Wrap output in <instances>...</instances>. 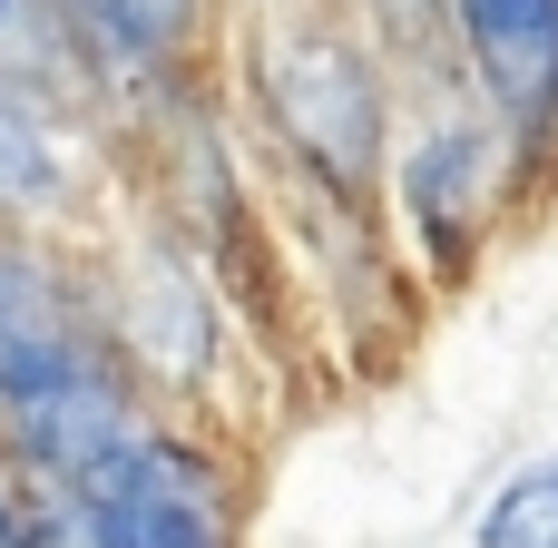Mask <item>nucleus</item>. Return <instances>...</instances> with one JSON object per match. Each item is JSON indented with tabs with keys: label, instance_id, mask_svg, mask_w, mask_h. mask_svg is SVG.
Here are the masks:
<instances>
[{
	"label": "nucleus",
	"instance_id": "f257e3e1",
	"mask_svg": "<svg viewBox=\"0 0 558 548\" xmlns=\"http://www.w3.org/2000/svg\"><path fill=\"white\" fill-rule=\"evenodd\" d=\"M0 431L39 471H78L137 431L108 333L88 324L69 275L39 265L29 245H0Z\"/></svg>",
	"mask_w": 558,
	"mask_h": 548
},
{
	"label": "nucleus",
	"instance_id": "f03ea898",
	"mask_svg": "<svg viewBox=\"0 0 558 548\" xmlns=\"http://www.w3.org/2000/svg\"><path fill=\"white\" fill-rule=\"evenodd\" d=\"M29 548H235V510L186 441L137 422L98 461L49 471Z\"/></svg>",
	"mask_w": 558,
	"mask_h": 548
},
{
	"label": "nucleus",
	"instance_id": "7ed1b4c3",
	"mask_svg": "<svg viewBox=\"0 0 558 548\" xmlns=\"http://www.w3.org/2000/svg\"><path fill=\"white\" fill-rule=\"evenodd\" d=\"M265 98L294 127V147H314V167H333L343 186L383 167V88L333 29H284L265 59Z\"/></svg>",
	"mask_w": 558,
	"mask_h": 548
},
{
	"label": "nucleus",
	"instance_id": "20e7f679",
	"mask_svg": "<svg viewBox=\"0 0 558 548\" xmlns=\"http://www.w3.org/2000/svg\"><path fill=\"white\" fill-rule=\"evenodd\" d=\"M451 29L510 137H558V0H451Z\"/></svg>",
	"mask_w": 558,
	"mask_h": 548
},
{
	"label": "nucleus",
	"instance_id": "39448f33",
	"mask_svg": "<svg viewBox=\"0 0 558 548\" xmlns=\"http://www.w3.org/2000/svg\"><path fill=\"white\" fill-rule=\"evenodd\" d=\"M78 49L88 29L69 20V0H0V98L10 108H49V98H78Z\"/></svg>",
	"mask_w": 558,
	"mask_h": 548
},
{
	"label": "nucleus",
	"instance_id": "423d86ee",
	"mask_svg": "<svg viewBox=\"0 0 558 548\" xmlns=\"http://www.w3.org/2000/svg\"><path fill=\"white\" fill-rule=\"evenodd\" d=\"M216 0H69V20L98 39V49H128V59H177L196 29H206Z\"/></svg>",
	"mask_w": 558,
	"mask_h": 548
},
{
	"label": "nucleus",
	"instance_id": "0eeeda50",
	"mask_svg": "<svg viewBox=\"0 0 558 548\" xmlns=\"http://www.w3.org/2000/svg\"><path fill=\"white\" fill-rule=\"evenodd\" d=\"M59 196H69L59 137H49L29 108H10V98H0V216H20V206H59Z\"/></svg>",
	"mask_w": 558,
	"mask_h": 548
},
{
	"label": "nucleus",
	"instance_id": "6e6552de",
	"mask_svg": "<svg viewBox=\"0 0 558 548\" xmlns=\"http://www.w3.org/2000/svg\"><path fill=\"white\" fill-rule=\"evenodd\" d=\"M481 548H558V461H530L481 510Z\"/></svg>",
	"mask_w": 558,
	"mask_h": 548
},
{
	"label": "nucleus",
	"instance_id": "1a4fd4ad",
	"mask_svg": "<svg viewBox=\"0 0 558 548\" xmlns=\"http://www.w3.org/2000/svg\"><path fill=\"white\" fill-rule=\"evenodd\" d=\"M0 548H29V520H20L10 500H0Z\"/></svg>",
	"mask_w": 558,
	"mask_h": 548
},
{
	"label": "nucleus",
	"instance_id": "9d476101",
	"mask_svg": "<svg viewBox=\"0 0 558 548\" xmlns=\"http://www.w3.org/2000/svg\"><path fill=\"white\" fill-rule=\"evenodd\" d=\"M412 10H422V0H402V20H412Z\"/></svg>",
	"mask_w": 558,
	"mask_h": 548
}]
</instances>
